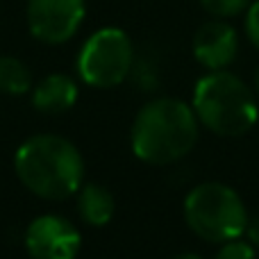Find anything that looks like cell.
Here are the masks:
<instances>
[{"label": "cell", "instance_id": "obj_12", "mask_svg": "<svg viewBox=\"0 0 259 259\" xmlns=\"http://www.w3.org/2000/svg\"><path fill=\"white\" fill-rule=\"evenodd\" d=\"M202 9L214 18H234L250 7V0H200Z\"/></svg>", "mask_w": 259, "mask_h": 259}, {"label": "cell", "instance_id": "obj_4", "mask_svg": "<svg viewBox=\"0 0 259 259\" xmlns=\"http://www.w3.org/2000/svg\"><path fill=\"white\" fill-rule=\"evenodd\" d=\"M184 221L200 239L225 243L248 230V211L232 187L223 182H202L184 198Z\"/></svg>", "mask_w": 259, "mask_h": 259}, {"label": "cell", "instance_id": "obj_14", "mask_svg": "<svg viewBox=\"0 0 259 259\" xmlns=\"http://www.w3.org/2000/svg\"><path fill=\"white\" fill-rule=\"evenodd\" d=\"M246 34L250 44L259 48V0L250 3V7L246 9Z\"/></svg>", "mask_w": 259, "mask_h": 259}, {"label": "cell", "instance_id": "obj_5", "mask_svg": "<svg viewBox=\"0 0 259 259\" xmlns=\"http://www.w3.org/2000/svg\"><path fill=\"white\" fill-rule=\"evenodd\" d=\"M134 68V46L121 27H100L77 53V75L94 89L123 84Z\"/></svg>", "mask_w": 259, "mask_h": 259}, {"label": "cell", "instance_id": "obj_11", "mask_svg": "<svg viewBox=\"0 0 259 259\" xmlns=\"http://www.w3.org/2000/svg\"><path fill=\"white\" fill-rule=\"evenodd\" d=\"M32 89V73L18 57H0V91L9 96H21Z\"/></svg>", "mask_w": 259, "mask_h": 259}, {"label": "cell", "instance_id": "obj_8", "mask_svg": "<svg viewBox=\"0 0 259 259\" xmlns=\"http://www.w3.org/2000/svg\"><path fill=\"white\" fill-rule=\"evenodd\" d=\"M193 57L207 71H223L237 59L239 34L223 18L202 23L193 34Z\"/></svg>", "mask_w": 259, "mask_h": 259}, {"label": "cell", "instance_id": "obj_2", "mask_svg": "<svg viewBox=\"0 0 259 259\" xmlns=\"http://www.w3.org/2000/svg\"><path fill=\"white\" fill-rule=\"evenodd\" d=\"M198 121L191 105L178 98H155L137 112L132 123V152L152 166L182 159L198 141Z\"/></svg>", "mask_w": 259, "mask_h": 259}, {"label": "cell", "instance_id": "obj_6", "mask_svg": "<svg viewBox=\"0 0 259 259\" xmlns=\"http://www.w3.org/2000/svg\"><path fill=\"white\" fill-rule=\"evenodd\" d=\"M27 27L36 41L48 46L66 44L77 34L87 16L84 0H27Z\"/></svg>", "mask_w": 259, "mask_h": 259}, {"label": "cell", "instance_id": "obj_7", "mask_svg": "<svg viewBox=\"0 0 259 259\" xmlns=\"http://www.w3.org/2000/svg\"><path fill=\"white\" fill-rule=\"evenodd\" d=\"M80 248V232L64 216H36L25 230V250L32 259H75Z\"/></svg>", "mask_w": 259, "mask_h": 259}, {"label": "cell", "instance_id": "obj_16", "mask_svg": "<svg viewBox=\"0 0 259 259\" xmlns=\"http://www.w3.org/2000/svg\"><path fill=\"white\" fill-rule=\"evenodd\" d=\"M255 94L259 96V66H257V71H255Z\"/></svg>", "mask_w": 259, "mask_h": 259}, {"label": "cell", "instance_id": "obj_13", "mask_svg": "<svg viewBox=\"0 0 259 259\" xmlns=\"http://www.w3.org/2000/svg\"><path fill=\"white\" fill-rule=\"evenodd\" d=\"M216 259H257V255L250 243L241 241V239H232V241H225L221 246V250L216 252Z\"/></svg>", "mask_w": 259, "mask_h": 259}, {"label": "cell", "instance_id": "obj_3", "mask_svg": "<svg viewBox=\"0 0 259 259\" xmlns=\"http://www.w3.org/2000/svg\"><path fill=\"white\" fill-rule=\"evenodd\" d=\"M193 112L200 125L219 137H241L257 121L255 91L228 68L209 71L193 89Z\"/></svg>", "mask_w": 259, "mask_h": 259}, {"label": "cell", "instance_id": "obj_15", "mask_svg": "<svg viewBox=\"0 0 259 259\" xmlns=\"http://www.w3.org/2000/svg\"><path fill=\"white\" fill-rule=\"evenodd\" d=\"M173 259H202L200 255H196V252H182V255L173 257Z\"/></svg>", "mask_w": 259, "mask_h": 259}, {"label": "cell", "instance_id": "obj_9", "mask_svg": "<svg viewBox=\"0 0 259 259\" xmlns=\"http://www.w3.org/2000/svg\"><path fill=\"white\" fill-rule=\"evenodd\" d=\"M77 100V84L64 73L46 75L32 91V105L41 114H62Z\"/></svg>", "mask_w": 259, "mask_h": 259}, {"label": "cell", "instance_id": "obj_1", "mask_svg": "<svg viewBox=\"0 0 259 259\" xmlns=\"http://www.w3.org/2000/svg\"><path fill=\"white\" fill-rule=\"evenodd\" d=\"M14 168L21 184L44 200H66L84 184V159L59 134H34L18 146Z\"/></svg>", "mask_w": 259, "mask_h": 259}, {"label": "cell", "instance_id": "obj_10", "mask_svg": "<svg viewBox=\"0 0 259 259\" xmlns=\"http://www.w3.org/2000/svg\"><path fill=\"white\" fill-rule=\"evenodd\" d=\"M77 211L87 225L103 228L112 221L114 211H116V202H114V196L109 193L107 187L98 182H89L82 184L77 191Z\"/></svg>", "mask_w": 259, "mask_h": 259}]
</instances>
